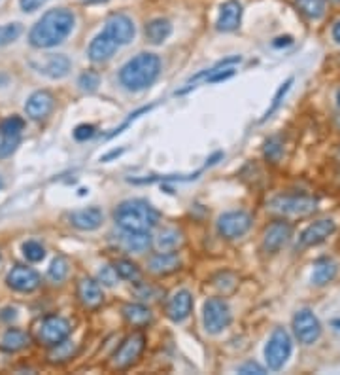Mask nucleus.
I'll return each instance as SVG.
<instances>
[{
	"instance_id": "obj_39",
	"label": "nucleus",
	"mask_w": 340,
	"mask_h": 375,
	"mask_svg": "<svg viewBox=\"0 0 340 375\" xmlns=\"http://www.w3.org/2000/svg\"><path fill=\"white\" fill-rule=\"evenodd\" d=\"M19 143H21V135H15V137H2V140H0V159L12 156V154L17 150Z\"/></svg>"
},
{
	"instance_id": "obj_32",
	"label": "nucleus",
	"mask_w": 340,
	"mask_h": 375,
	"mask_svg": "<svg viewBox=\"0 0 340 375\" xmlns=\"http://www.w3.org/2000/svg\"><path fill=\"white\" fill-rule=\"evenodd\" d=\"M283 156V143L280 137H270L265 143V158L269 159L270 163H278Z\"/></svg>"
},
{
	"instance_id": "obj_43",
	"label": "nucleus",
	"mask_w": 340,
	"mask_h": 375,
	"mask_svg": "<svg viewBox=\"0 0 340 375\" xmlns=\"http://www.w3.org/2000/svg\"><path fill=\"white\" fill-rule=\"evenodd\" d=\"M48 0H19V6H21L23 12H36L38 8H42Z\"/></svg>"
},
{
	"instance_id": "obj_1",
	"label": "nucleus",
	"mask_w": 340,
	"mask_h": 375,
	"mask_svg": "<svg viewBox=\"0 0 340 375\" xmlns=\"http://www.w3.org/2000/svg\"><path fill=\"white\" fill-rule=\"evenodd\" d=\"M76 17L66 8H53L36 21V25L28 33V42L38 50L55 48L64 42L74 29Z\"/></svg>"
},
{
	"instance_id": "obj_37",
	"label": "nucleus",
	"mask_w": 340,
	"mask_h": 375,
	"mask_svg": "<svg viewBox=\"0 0 340 375\" xmlns=\"http://www.w3.org/2000/svg\"><path fill=\"white\" fill-rule=\"evenodd\" d=\"M72 353H74V345H72L70 341H66V339H64L63 343H59V345L53 347L50 358H51V362L68 360V358H72Z\"/></svg>"
},
{
	"instance_id": "obj_12",
	"label": "nucleus",
	"mask_w": 340,
	"mask_h": 375,
	"mask_svg": "<svg viewBox=\"0 0 340 375\" xmlns=\"http://www.w3.org/2000/svg\"><path fill=\"white\" fill-rule=\"evenodd\" d=\"M291 237V226L283 220H278L274 224H270L265 230V237H263V248L265 253L276 254L278 250H282L283 246L287 245V241Z\"/></svg>"
},
{
	"instance_id": "obj_46",
	"label": "nucleus",
	"mask_w": 340,
	"mask_h": 375,
	"mask_svg": "<svg viewBox=\"0 0 340 375\" xmlns=\"http://www.w3.org/2000/svg\"><path fill=\"white\" fill-rule=\"evenodd\" d=\"M84 4H102V2H108V0H82Z\"/></svg>"
},
{
	"instance_id": "obj_27",
	"label": "nucleus",
	"mask_w": 340,
	"mask_h": 375,
	"mask_svg": "<svg viewBox=\"0 0 340 375\" xmlns=\"http://www.w3.org/2000/svg\"><path fill=\"white\" fill-rule=\"evenodd\" d=\"M28 336L23 330H17V328H10L4 332L2 339H0V347L8 351V353H15V351H21L23 347L28 345Z\"/></svg>"
},
{
	"instance_id": "obj_40",
	"label": "nucleus",
	"mask_w": 340,
	"mask_h": 375,
	"mask_svg": "<svg viewBox=\"0 0 340 375\" xmlns=\"http://www.w3.org/2000/svg\"><path fill=\"white\" fill-rule=\"evenodd\" d=\"M95 135V127L93 125H87V123H82L76 127L74 131V138L76 140H87V138H91Z\"/></svg>"
},
{
	"instance_id": "obj_7",
	"label": "nucleus",
	"mask_w": 340,
	"mask_h": 375,
	"mask_svg": "<svg viewBox=\"0 0 340 375\" xmlns=\"http://www.w3.org/2000/svg\"><path fill=\"white\" fill-rule=\"evenodd\" d=\"M205 326L210 333H220L231 324V307L225 300L212 298L205 303Z\"/></svg>"
},
{
	"instance_id": "obj_6",
	"label": "nucleus",
	"mask_w": 340,
	"mask_h": 375,
	"mask_svg": "<svg viewBox=\"0 0 340 375\" xmlns=\"http://www.w3.org/2000/svg\"><path fill=\"white\" fill-rule=\"evenodd\" d=\"M70 322L63 317H46L36 328V339L46 347H55L70 336Z\"/></svg>"
},
{
	"instance_id": "obj_25",
	"label": "nucleus",
	"mask_w": 340,
	"mask_h": 375,
	"mask_svg": "<svg viewBox=\"0 0 340 375\" xmlns=\"http://www.w3.org/2000/svg\"><path fill=\"white\" fill-rule=\"evenodd\" d=\"M146 38L148 42L151 44H163L167 38L172 35V25H170L169 19H163V17H157V19H151V21L146 25Z\"/></svg>"
},
{
	"instance_id": "obj_23",
	"label": "nucleus",
	"mask_w": 340,
	"mask_h": 375,
	"mask_svg": "<svg viewBox=\"0 0 340 375\" xmlns=\"http://www.w3.org/2000/svg\"><path fill=\"white\" fill-rule=\"evenodd\" d=\"M339 273V266L333 258H319L314 264V273H312V282L316 286H325L329 282L334 281V277Z\"/></svg>"
},
{
	"instance_id": "obj_48",
	"label": "nucleus",
	"mask_w": 340,
	"mask_h": 375,
	"mask_svg": "<svg viewBox=\"0 0 340 375\" xmlns=\"http://www.w3.org/2000/svg\"><path fill=\"white\" fill-rule=\"evenodd\" d=\"M333 2H340V0H333Z\"/></svg>"
},
{
	"instance_id": "obj_18",
	"label": "nucleus",
	"mask_w": 340,
	"mask_h": 375,
	"mask_svg": "<svg viewBox=\"0 0 340 375\" xmlns=\"http://www.w3.org/2000/svg\"><path fill=\"white\" fill-rule=\"evenodd\" d=\"M193 311V296L187 290H180L170 298L167 303V317L174 322H182L191 315Z\"/></svg>"
},
{
	"instance_id": "obj_20",
	"label": "nucleus",
	"mask_w": 340,
	"mask_h": 375,
	"mask_svg": "<svg viewBox=\"0 0 340 375\" xmlns=\"http://www.w3.org/2000/svg\"><path fill=\"white\" fill-rule=\"evenodd\" d=\"M70 59L63 53H57V55H48L36 68H38V73L46 74L50 78L61 80L70 73Z\"/></svg>"
},
{
	"instance_id": "obj_35",
	"label": "nucleus",
	"mask_w": 340,
	"mask_h": 375,
	"mask_svg": "<svg viewBox=\"0 0 340 375\" xmlns=\"http://www.w3.org/2000/svg\"><path fill=\"white\" fill-rule=\"evenodd\" d=\"M99 84H100V76L95 73V71H85V73L78 78L79 89H82V91H87V93L97 91Z\"/></svg>"
},
{
	"instance_id": "obj_47",
	"label": "nucleus",
	"mask_w": 340,
	"mask_h": 375,
	"mask_svg": "<svg viewBox=\"0 0 340 375\" xmlns=\"http://www.w3.org/2000/svg\"><path fill=\"white\" fill-rule=\"evenodd\" d=\"M0 188H2V179H0Z\"/></svg>"
},
{
	"instance_id": "obj_8",
	"label": "nucleus",
	"mask_w": 340,
	"mask_h": 375,
	"mask_svg": "<svg viewBox=\"0 0 340 375\" xmlns=\"http://www.w3.org/2000/svg\"><path fill=\"white\" fill-rule=\"evenodd\" d=\"M293 332H295L299 343L312 345L321 336V322L310 309H301L293 317Z\"/></svg>"
},
{
	"instance_id": "obj_33",
	"label": "nucleus",
	"mask_w": 340,
	"mask_h": 375,
	"mask_svg": "<svg viewBox=\"0 0 340 375\" xmlns=\"http://www.w3.org/2000/svg\"><path fill=\"white\" fill-rule=\"evenodd\" d=\"M291 84H293V78H287L285 82H283L282 86H280V89H278L276 95H274V99H272V104H270L269 110H267V112H265V116H263V122H265V120H269L270 116L274 114V112H276V110L280 109V104H282L283 97H285V95H287V91L291 89Z\"/></svg>"
},
{
	"instance_id": "obj_31",
	"label": "nucleus",
	"mask_w": 340,
	"mask_h": 375,
	"mask_svg": "<svg viewBox=\"0 0 340 375\" xmlns=\"http://www.w3.org/2000/svg\"><path fill=\"white\" fill-rule=\"evenodd\" d=\"M25 122L19 116H10L6 120H2L0 123V135L2 137H15V135H21Z\"/></svg>"
},
{
	"instance_id": "obj_22",
	"label": "nucleus",
	"mask_w": 340,
	"mask_h": 375,
	"mask_svg": "<svg viewBox=\"0 0 340 375\" xmlns=\"http://www.w3.org/2000/svg\"><path fill=\"white\" fill-rule=\"evenodd\" d=\"M182 262L178 258L176 253H159L149 258V271L155 275H170L178 271Z\"/></svg>"
},
{
	"instance_id": "obj_44",
	"label": "nucleus",
	"mask_w": 340,
	"mask_h": 375,
	"mask_svg": "<svg viewBox=\"0 0 340 375\" xmlns=\"http://www.w3.org/2000/svg\"><path fill=\"white\" fill-rule=\"evenodd\" d=\"M291 42H293V40H291V37H280V38H276L274 46H276V48H282V46H290Z\"/></svg>"
},
{
	"instance_id": "obj_16",
	"label": "nucleus",
	"mask_w": 340,
	"mask_h": 375,
	"mask_svg": "<svg viewBox=\"0 0 340 375\" xmlns=\"http://www.w3.org/2000/svg\"><path fill=\"white\" fill-rule=\"evenodd\" d=\"M55 107V99L50 91H36L28 97L25 104V112L30 120H44L51 114V110Z\"/></svg>"
},
{
	"instance_id": "obj_21",
	"label": "nucleus",
	"mask_w": 340,
	"mask_h": 375,
	"mask_svg": "<svg viewBox=\"0 0 340 375\" xmlns=\"http://www.w3.org/2000/svg\"><path fill=\"white\" fill-rule=\"evenodd\" d=\"M78 298L87 309H97L102 303V300H104L100 284L97 281H93V279H82L79 281Z\"/></svg>"
},
{
	"instance_id": "obj_36",
	"label": "nucleus",
	"mask_w": 340,
	"mask_h": 375,
	"mask_svg": "<svg viewBox=\"0 0 340 375\" xmlns=\"http://www.w3.org/2000/svg\"><path fill=\"white\" fill-rule=\"evenodd\" d=\"M23 254H25V258L28 262H42L44 256H46V250H44V246L40 243H36V241H27L25 245H23Z\"/></svg>"
},
{
	"instance_id": "obj_30",
	"label": "nucleus",
	"mask_w": 340,
	"mask_h": 375,
	"mask_svg": "<svg viewBox=\"0 0 340 375\" xmlns=\"http://www.w3.org/2000/svg\"><path fill=\"white\" fill-rule=\"evenodd\" d=\"M113 267H115V271H117V275H120L121 279H125V281L136 282L140 279V269H138V266H136L135 262L120 260L115 262V266Z\"/></svg>"
},
{
	"instance_id": "obj_9",
	"label": "nucleus",
	"mask_w": 340,
	"mask_h": 375,
	"mask_svg": "<svg viewBox=\"0 0 340 375\" xmlns=\"http://www.w3.org/2000/svg\"><path fill=\"white\" fill-rule=\"evenodd\" d=\"M144 347H146V338H144V333L140 332L131 333V336L121 343L120 349L115 351V354H113V366L117 369L131 368V366L140 358Z\"/></svg>"
},
{
	"instance_id": "obj_14",
	"label": "nucleus",
	"mask_w": 340,
	"mask_h": 375,
	"mask_svg": "<svg viewBox=\"0 0 340 375\" xmlns=\"http://www.w3.org/2000/svg\"><path fill=\"white\" fill-rule=\"evenodd\" d=\"M40 275L36 273L32 267L15 266L8 273V284L17 292H32L40 286Z\"/></svg>"
},
{
	"instance_id": "obj_13",
	"label": "nucleus",
	"mask_w": 340,
	"mask_h": 375,
	"mask_svg": "<svg viewBox=\"0 0 340 375\" xmlns=\"http://www.w3.org/2000/svg\"><path fill=\"white\" fill-rule=\"evenodd\" d=\"M337 231V224L331 218H323V220H318L306 228L303 233H301V246H316L321 245L323 241L333 235Z\"/></svg>"
},
{
	"instance_id": "obj_34",
	"label": "nucleus",
	"mask_w": 340,
	"mask_h": 375,
	"mask_svg": "<svg viewBox=\"0 0 340 375\" xmlns=\"http://www.w3.org/2000/svg\"><path fill=\"white\" fill-rule=\"evenodd\" d=\"M48 275H50V279L53 282L64 281V277L68 275V262L64 260L63 256H57L55 260L51 262L50 271H48Z\"/></svg>"
},
{
	"instance_id": "obj_41",
	"label": "nucleus",
	"mask_w": 340,
	"mask_h": 375,
	"mask_svg": "<svg viewBox=\"0 0 340 375\" xmlns=\"http://www.w3.org/2000/svg\"><path fill=\"white\" fill-rule=\"evenodd\" d=\"M117 271H115V267H104L102 271H100V281L108 284V286H113L115 282H117Z\"/></svg>"
},
{
	"instance_id": "obj_24",
	"label": "nucleus",
	"mask_w": 340,
	"mask_h": 375,
	"mask_svg": "<svg viewBox=\"0 0 340 375\" xmlns=\"http://www.w3.org/2000/svg\"><path fill=\"white\" fill-rule=\"evenodd\" d=\"M121 245L127 248L129 253L142 254L146 253L151 245V237L148 231H123Z\"/></svg>"
},
{
	"instance_id": "obj_4",
	"label": "nucleus",
	"mask_w": 340,
	"mask_h": 375,
	"mask_svg": "<svg viewBox=\"0 0 340 375\" xmlns=\"http://www.w3.org/2000/svg\"><path fill=\"white\" fill-rule=\"evenodd\" d=\"M291 351H293V343H291L290 333L285 332L283 328H276L272 336L269 338V343L265 347V360L270 369L283 368V364L290 360Z\"/></svg>"
},
{
	"instance_id": "obj_28",
	"label": "nucleus",
	"mask_w": 340,
	"mask_h": 375,
	"mask_svg": "<svg viewBox=\"0 0 340 375\" xmlns=\"http://www.w3.org/2000/svg\"><path fill=\"white\" fill-rule=\"evenodd\" d=\"M182 233L174 228H167L157 235V248L161 253H174L178 246L182 245Z\"/></svg>"
},
{
	"instance_id": "obj_38",
	"label": "nucleus",
	"mask_w": 340,
	"mask_h": 375,
	"mask_svg": "<svg viewBox=\"0 0 340 375\" xmlns=\"http://www.w3.org/2000/svg\"><path fill=\"white\" fill-rule=\"evenodd\" d=\"M21 25L19 23H10V25H4L0 27V46H6V44L14 42L21 35Z\"/></svg>"
},
{
	"instance_id": "obj_5",
	"label": "nucleus",
	"mask_w": 340,
	"mask_h": 375,
	"mask_svg": "<svg viewBox=\"0 0 340 375\" xmlns=\"http://www.w3.org/2000/svg\"><path fill=\"white\" fill-rule=\"evenodd\" d=\"M316 207H318V199L312 195H276L270 201V209L282 214H290V217H306L314 212Z\"/></svg>"
},
{
	"instance_id": "obj_42",
	"label": "nucleus",
	"mask_w": 340,
	"mask_h": 375,
	"mask_svg": "<svg viewBox=\"0 0 340 375\" xmlns=\"http://www.w3.org/2000/svg\"><path fill=\"white\" fill-rule=\"evenodd\" d=\"M238 374L242 375H263L265 374V368L263 366H259V364H255V362H248V364H244V366H240L238 368Z\"/></svg>"
},
{
	"instance_id": "obj_45",
	"label": "nucleus",
	"mask_w": 340,
	"mask_h": 375,
	"mask_svg": "<svg viewBox=\"0 0 340 375\" xmlns=\"http://www.w3.org/2000/svg\"><path fill=\"white\" fill-rule=\"evenodd\" d=\"M333 40L340 46V19L333 25Z\"/></svg>"
},
{
	"instance_id": "obj_11",
	"label": "nucleus",
	"mask_w": 340,
	"mask_h": 375,
	"mask_svg": "<svg viewBox=\"0 0 340 375\" xmlns=\"http://www.w3.org/2000/svg\"><path fill=\"white\" fill-rule=\"evenodd\" d=\"M108 35H112L113 40L120 44V46H125V44H131L135 40L136 29L133 19L129 15L115 14L112 15L106 21V27H104Z\"/></svg>"
},
{
	"instance_id": "obj_3",
	"label": "nucleus",
	"mask_w": 340,
	"mask_h": 375,
	"mask_svg": "<svg viewBox=\"0 0 340 375\" xmlns=\"http://www.w3.org/2000/svg\"><path fill=\"white\" fill-rule=\"evenodd\" d=\"M113 218L123 231H149L159 222V212L144 199H129L115 209Z\"/></svg>"
},
{
	"instance_id": "obj_2",
	"label": "nucleus",
	"mask_w": 340,
	"mask_h": 375,
	"mask_svg": "<svg viewBox=\"0 0 340 375\" xmlns=\"http://www.w3.org/2000/svg\"><path fill=\"white\" fill-rule=\"evenodd\" d=\"M161 73V59L155 53H138L121 66L120 82L129 91L148 89Z\"/></svg>"
},
{
	"instance_id": "obj_26",
	"label": "nucleus",
	"mask_w": 340,
	"mask_h": 375,
	"mask_svg": "<svg viewBox=\"0 0 340 375\" xmlns=\"http://www.w3.org/2000/svg\"><path fill=\"white\" fill-rule=\"evenodd\" d=\"M123 317L127 318L129 324L142 328V326H148L151 322V311L142 303H129L123 307Z\"/></svg>"
},
{
	"instance_id": "obj_15",
	"label": "nucleus",
	"mask_w": 340,
	"mask_h": 375,
	"mask_svg": "<svg viewBox=\"0 0 340 375\" xmlns=\"http://www.w3.org/2000/svg\"><path fill=\"white\" fill-rule=\"evenodd\" d=\"M117 48H120V44L113 40L112 35H108L106 30H102L89 44V59H91L93 63H104V61L113 57V53L117 51Z\"/></svg>"
},
{
	"instance_id": "obj_19",
	"label": "nucleus",
	"mask_w": 340,
	"mask_h": 375,
	"mask_svg": "<svg viewBox=\"0 0 340 375\" xmlns=\"http://www.w3.org/2000/svg\"><path fill=\"white\" fill-rule=\"evenodd\" d=\"M104 222V214L99 207H89V209H82L72 212L70 214V224L74 228H78L82 231H93L100 228Z\"/></svg>"
},
{
	"instance_id": "obj_17",
	"label": "nucleus",
	"mask_w": 340,
	"mask_h": 375,
	"mask_svg": "<svg viewBox=\"0 0 340 375\" xmlns=\"http://www.w3.org/2000/svg\"><path fill=\"white\" fill-rule=\"evenodd\" d=\"M242 21V4L238 0H227L220 8V17H218V30L221 33H233L240 27Z\"/></svg>"
},
{
	"instance_id": "obj_10",
	"label": "nucleus",
	"mask_w": 340,
	"mask_h": 375,
	"mask_svg": "<svg viewBox=\"0 0 340 375\" xmlns=\"http://www.w3.org/2000/svg\"><path fill=\"white\" fill-rule=\"evenodd\" d=\"M252 228V217L244 210H233L221 214L218 220V231L221 237L225 239H238L244 233H248Z\"/></svg>"
},
{
	"instance_id": "obj_29",
	"label": "nucleus",
	"mask_w": 340,
	"mask_h": 375,
	"mask_svg": "<svg viewBox=\"0 0 340 375\" xmlns=\"http://www.w3.org/2000/svg\"><path fill=\"white\" fill-rule=\"evenodd\" d=\"M299 12L308 19H319L323 17L327 8V0H295Z\"/></svg>"
}]
</instances>
